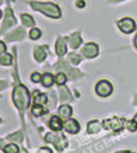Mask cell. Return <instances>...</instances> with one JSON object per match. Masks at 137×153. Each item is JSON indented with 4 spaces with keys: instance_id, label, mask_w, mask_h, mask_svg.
Wrapping results in <instances>:
<instances>
[{
    "instance_id": "cell-1",
    "label": "cell",
    "mask_w": 137,
    "mask_h": 153,
    "mask_svg": "<svg viewBox=\"0 0 137 153\" xmlns=\"http://www.w3.org/2000/svg\"><path fill=\"white\" fill-rule=\"evenodd\" d=\"M12 99L18 110H25L30 105V93L28 88L23 85H18L15 87L12 93Z\"/></svg>"
},
{
    "instance_id": "cell-2",
    "label": "cell",
    "mask_w": 137,
    "mask_h": 153,
    "mask_svg": "<svg viewBox=\"0 0 137 153\" xmlns=\"http://www.w3.org/2000/svg\"><path fill=\"white\" fill-rule=\"evenodd\" d=\"M30 5L32 6L34 10L40 11L43 15L51 17V18H59L61 16L60 9L59 6H57L55 4L52 3H40V1H31Z\"/></svg>"
},
{
    "instance_id": "cell-3",
    "label": "cell",
    "mask_w": 137,
    "mask_h": 153,
    "mask_svg": "<svg viewBox=\"0 0 137 153\" xmlns=\"http://www.w3.org/2000/svg\"><path fill=\"white\" fill-rule=\"evenodd\" d=\"M45 139H46L47 142H52V143L55 146V148L59 149V151L64 149V148L67 146V140H66L65 136H63V135H54V134L48 133Z\"/></svg>"
},
{
    "instance_id": "cell-4",
    "label": "cell",
    "mask_w": 137,
    "mask_h": 153,
    "mask_svg": "<svg viewBox=\"0 0 137 153\" xmlns=\"http://www.w3.org/2000/svg\"><path fill=\"white\" fill-rule=\"evenodd\" d=\"M95 91H96V94L97 95H100L102 98H106V97H108V95L112 94L113 87H112V85L108 81L102 80V81L97 82V85L95 87Z\"/></svg>"
},
{
    "instance_id": "cell-5",
    "label": "cell",
    "mask_w": 137,
    "mask_h": 153,
    "mask_svg": "<svg viewBox=\"0 0 137 153\" xmlns=\"http://www.w3.org/2000/svg\"><path fill=\"white\" fill-rule=\"evenodd\" d=\"M117 24H118L119 29L125 34H130V33L135 31V29H136V23H135V21L132 18H127V17L123 18Z\"/></svg>"
},
{
    "instance_id": "cell-6",
    "label": "cell",
    "mask_w": 137,
    "mask_h": 153,
    "mask_svg": "<svg viewBox=\"0 0 137 153\" xmlns=\"http://www.w3.org/2000/svg\"><path fill=\"white\" fill-rule=\"evenodd\" d=\"M123 120L122 118H118V117H113L111 120H105L104 121V127L106 129H113L116 131H120L123 129Z\"/></svg>"
},
{
    "instance_id": "cell-7",
    "label": "cell",
    "mask_w": 137,
    "mask_h": 153,
    "mask_svg": "<svg viewBox=\"0 0 137 153\" xmlns=\"http://www.w3.org/2000/svg\"><path fill=\"white\" fill-rule=\"evenodd\" d=\"M82 53L85 58H95L99 54V46L96 44L89 42L82 48Z\"/></svg>"
},
{
    "instance_id": "cell-8",
    "label": "cell",
    "mask_w": 137,
    "mask_h": 153,
    "mask_svg": "<svg viewBox=\"0 0 137 153\" xmlns=\"http://www.w3.org/2000/svg\"><path fill=\"white\" fill-rule=\"evenodd\" d=\"M64 129L67 131V133H70V134H77L81 129L80 127V123L78 121L74 120V118H68L67 121H65L64 123Z\"/></svg>"
},
{
    "instance_id": "cell-9",
    "label": "cell",
    "mask_w": 137,
    "mask_h": 153,
    "mask_svg": "<svg viewBox=\"0 0 137 153\" xmlns=\"http://www.w3.org/2000/svg\"><path fill=\"white\" fill-rule=\"evenodd\" d=\"M15 24H16V19L13 17L12 10L7 9L6 10V17H5V21H4V24H3V30H6V28H11Z\"/></svg>"
},
{
    "instance_id": "cell-10",
    "label": "cell",
    "mask_w": 137,
    "mask_h": 153,
    "mask_svg": "<svg viewBox=\"0 0 137 153\" xmlns=\"http://www.w3.org/2000/svg\"><path fill=\"white\" fill-rule=\"evenodd\" d=\"M49 128L54 131H60L63 128H64V124L61 122V120L58 117V116H53L51 120H49V123H48Z\"/></svg>"
},
{
    "instance_id": "cell-11",
    "label": "cell",
    "mask_w": 137,
    "mask_h": 153,
    "mask_svg": "<svg viewBox=\"0 0 137 153\" xmlns=\"http://www.w3.org/2000/svg\"><path fill=\"white\" fill-rule=\"evenodd\" d=\"M66 42H65V40L63 39V37H59V39L57 40V42H55V52H57V54L59 56V57H63L65 53H66Z\"/></svg>"
},
{
    "instance_id": "cell-12",
    "label": "cell",
    "mask_w": 137,
    "mask_h": 153,
    "mask_svg": "<svg viewBox=\"0 0 137 153\" xmlns=\"http://www.w3.org/2000/svg\"><path fill=\"white\" fill-rule=\"evenodd\" d=\"M58 113H59V116L63 117V118H68L72 114V108L71 106H68V105H61L58 110Z\"/></svg>"
},
{
    "instance_id": "cell-13",
    "label": "cell",
    "mask_w": 137,
    "mask_h": 153,
    "mask_svg": "<svg viewBox=\"0 0 137 153\" xmlns=\"http://www.w3.org/2000/svg\"><path fill=\"white\" fill-rule=\"evenodd\" d=\"M48 98L46 94L43 93H40L39 91H35L34 92V104H39V105H45L47 102Z\"/></svg>"
},
{
    "instance_id": "cell-14",
    "label": "cell",
    "mask_w": 137,
    "mask_h": 153,
    "mask_svg": "<svg viewBox=\"0 0 137 153\" xmlns=\"http://www.w3.org/2000/svg\"><path fill=\"white\" fill-rule=\"evenodd\" d=\"M41 83L43 85V87L48 88V87H52V85L54 83V77L53 75L49 74V72H46L42 75V79H41Z\"/></svg>"
},
{
    "instance_id": "cell-15",
    "label": "cell",
    "mask_w": 137,
    "mask_h": 153,
    "mask_svg": "<svg viewBox=\"0 0 137 153\" xmlns=\"http://www.w3.org/2000/svg\"><path fill=\"white\" fill-rule=\"evenodd\" d=\"M100 129H101V124H100L99 121H91V122L88 123L87 131H88L89 134H96V133L100 131Z\"/></svg>"
},
{
    "instance_id": "cell-16",
    "label": "cell",
    "mask_w": 137,
    "mask_h": 153,
    "mask_svg": "<svg viewBox=\"0 0 137 153\" xmlns=\"http://www.w3.org/2000/svg\"><path fill=\"white\" fill-rule=\"evenodd\" d=\"M25 35L23 29H17L15 31H12L11 34H7V40H21L23 39Z\"/></svg>"
},
{
    "instance_id": "cell-17",
    "label": "cell",
    "mask_w": 137,
    "mask_h": 153,
    "mask_svg": "<svg viewBox=\"0 0 137 153\" xmlns=\"http://www.w3.org/2000/svg\"><path fill=\"white\" fill-rule=\"evenodd\" d=\"M81 44H82V39H81L80 34L78 33L72 34L71 37H70V46H71V48H77Z\"/></svg>"
},
{
    "instance_id": "cell-18",
    "label": "cell",
    "mask_w": 137,
    "mask_h": 153,
    "mask_svg": "<svg viewBox=\"0 0 137 153\" xmlns=\"http://www.w3.org/2000/svg\"><path fill=\"white\" fill-rule=\"evenodd\" d=\"M34 56H35V59L38 62H43L46 58V51L45 47H36L35 51H34Z\"/></svg>"
},
{
    "instance_id": "cell-19",
    "label": "cell",
    "mask_w": 137,
    "mask_h": 153,
    "mask_svg": "<svg viewBox=\"0 0 137 153\" xmlns=\"http://www.w3.org/2000/svg\"><path fill=\"white\" fill-rule=\"evenodd\" d=\"M31 112H32V114H34V116L39 117V116H42V114H43V112H45V108H43V106H42V105H39V104H34V105H32V107H31Z\"/></svg>"
},
{
    "instance_id": "cell-20",
    "label": "cell",
    "mask_w": 137,
    "mask_h": 153,
    "mask_svg": "<svg viewBox=\"0 0 137 153\" xmlns=\"http://www.w3.org/2000/svg\"><path fill=\"white\" fill-rule=\"evenodd\" d=\"M22 22H23V24L25 27H32L34 24H35V21H34V18L30 15H27V13L22 15Z\"/></svg>"
},
{
    "instance_id": "cell-21",
    "label": "cell",
    "mask_w": 137,
    "mask_h": 153,
    "mask_svg": "<svg viewBox=\"0 0 137 153\" xmlns=\"http://www.w3.org/2000/svg\"><path fill=\"white\" fill-rule=\"evenodd\" d=\"M54 81H55V83H57L58 86H63V85L66 83L67 77H66V75H65V74L59 72V74H57V76L54 77Z\"/></svg>"
},
{
    "instance_id": "cell-22",
    "label": "cell",
    "mask_w": 137,
    "mask_h": 153,
    "mask_svg": "<svg viewBox=\"0 0 137 153\" xmlns=\"http://www.w3.org/2000/svg\"><path fill=\"white\" fill-rule=\"evenodd\" d=\"M29 37L31 40H39L41 37V30L39 28H32L29 33Z\"/></svg>"
},
{
    "instance_id": "cell-23",
    "label": "cell",
    "mask_w": 137,
    "mask_h": 153,
    "mask_svg": "<svg viewBox=\"0 0 137 153\" xmlns=\"http://www.w3.org/2000/svg\"><path fill=\"white\" fill-rule=\"evenodd\" d=\"M4 152L5 153H18L19 152V148L16 143H9L4 147Z\"/></svg>"
},
{
    "instance_id": "cell-24",
    "label": "cell",
    "mask_w": 137,
    "mask_h": 153,
    "mask_svg": "<svg viewBox=\"0 0 137 153\" xmlns=\"http://www.w3.org/2000/svg\"><path fill=\"white\" fill-rule=\"evenodd\" d=\"M11 63H12V56L9 53L1 56V58H0V64L1 65H10Z\"/></svg>"
},
{
    "instance_id": "cell-25",
    "label": "cell",
    "mask_w": 137,
    "mask_h": 153,
    "mask_svg": "<svg viewBox=\"0 0 137 153\" xmlns=\"http://www.w3.org/2000/svg\"><path fill=\"white\" fill-rule=\"evenodd\" d=\"M31 81L34 82V83H39V82H41V79H42V76L39 74V72H32L31 74Z\"/></svg>"
},
{
    "instance_id": "cell-26",
    "label": "cell",
    "mask_w": 137,
    "mask_h": 153,
    "mask_svg": "<svg viewBox=\"0 0 137 153\" xmlns=\"http://www.w3.org/2000/svg\"><path fill=\"white\" fill-rule=\"evenodd\" d=\"M68 58H70V60H71V63L72 64H78L80 62H81V57L78 56V54H76V53H71L70 56H68Z\"/></svg>"
},
{
    "instance_id": "cell-27",
    "label": "cell",
    "mask_w": 137,
    "mask_h": 153,
    "mask_svg": "<svg viewBox=\"0 0 137 153\" xmlns=\"http://www.w3.org/2000/svg\"><path fill=\"white\" fill-rule=\"evenodd\" d=\"M127 128H129L130 131H136V130H137V123L132 120V121L127 122Z\"/></svg>"
},
{
    "instance_id": "cell-28",
    "label": "cell",
    "mask_w": 137,
    "mask_h": 153,
    "mask_svg": "<svg viewBox=\"0 0 137 153\" xmlns=\"http://www.w3.org/2000/svg\"><path fill=\"white\" fill-rule=\"evenodd\" d=\"M60 94H61V100H63V101H65L66 99H67V100L70 99V94H68V92H67L66 89H61V91H60Z\"/></svg>"
},
{
    "instance_id": "cell-29",
    "label": "cell",
    "mask_w": 137,
    "mask_h": 153,
    "mask_svg": "<svg viewBox=\"0 0 137 153\" xmlns=\"http://www.w3.org/2000/svg\"><path fill=\"white\" fill-rule=\"evenodd\" d=\"M76 6L80 7V9H83L85 6V3H84V0H77L76 1Z\"/></svg>"
},
{
    "instance_id": "cell-30",
    "label": "cell",
    "mask_w": 137,
    "mask_h": 153,
    "mask_svg": "<svg viewBox=\"0 0 137 153\" xmlns=\"http://www.w3.org/2000/svg\"><path fill=\"white\" fill-rule=\"evenodd\" d=\"M5 51H6V46H5V44H4L3 41H0V56H1L3 53H5Z\"/></svg>"
},
{
    "instance_id": "cell-31",
    "label": "cell",
    "mask_w": 137,
    "mask_h": 153,
    "mask_svg": "<svg viewBox=\"0 0 137 153\" xmlns=\"http://www.w3.org/2000/svg\"><path fill=\"white\" fill-rule=\"evenodd\" d=\"M10 140H16V141H21L22 140V135H21V133L18 134V136H15V135H11L10 137H9Z\"/></svg>"
},
{
    "instance_id": "cell-32",
    "label": "cell",
    "mask_w": 137,
    "mask_h": 153,
    "mask_svg": "<svg viewBox=\"0 0 137 153\" xmlns=\"http://www.w3.org/2000/svg\"><path fill=\"white\" fill-rule=\"evenodd\" d=\"M39 153H52V152H51V149H49V148H46V147H43V148H40Z\"/></svg>"
},
{
    "instance_id": "cell-33",
    "label": "cell",
    "mask_w": 137,
    "mask_h": 153,
    "mask_svg": "<svg viewBox=\"0 0 137 153\" xmlns=\"http://www.w3.org/2000/svg\"><path fill=\"white\" fill-rule=\"evenodd\" d=\"M135 46L137 47V35H136V37H135Z\"/></svg>"
},
{
    "instance_id": "cell-34",
    "label": "cell",
    "mask_w": 137,
    "mask_h": 153,
    "mask_svg": "<svg viewBox=\"0 0 137 153\" xmlns=\"http://www.w3.org/2000/svg\"><path fill=\"white\" fill-rule=\"evenodd\" d=\"M133 121H135V122H136V123H137V114H136V116H135V117H133Z\"/></svg>"
},
{
    "instance_id": "cell-35",
    "label": "cell",
    "mask_w": 137,
    "mask_h": 153,
    "mask_svg": "<svg viewBox=\"0 0 137 153\" xmlns=\"http://www.w3.org/2000/svg\"><path fill=\"white\" fill-rule=\"evenodd\" d=\"M1 15H3V12H1V10H0V18H1Z\"/></svg>"
},
{
    "instance_id": "cell-36",
    "label": "cell",
    "mask_w": 137,
    "mask_h": 153,
    "mask_svg": "<svg viewBox=\"0 0 137 153\" xmlns=\"http://www.w3.org/2000/svg\"><path fill=\"white\" fill-rule=\"evenodd\" d=\"M135 104H136V105H137V98H136V99H135Z\"/></svg>"
},
{
    "instance_id": "cell-37",
    "label": "cell",
    "mask_w": 137,
    "mask_h": 153,
    "mask_svg": "<svg viewBox=\"0 0 137 153\" xmlns=\"http://www.w3.org/2000/svg\"><path fill=\"white\" fill-rule=\"evenodd\" d=\"M113 1H120V0H113Z\"/></svg>"
},
{
    "instance_id": "cell-38",
    "label": "cell",
    "mask_w": 137,
    "mask_h": 153,
    "mask_svg": "<svg viewBox=\"0 0 137 153\" xmlns=\"http://www.w3.org/2000/svg\"><path fill=\"white\" fill-rule=\"evenodd\" d=\"M0 123H1V120H0Z\"/></svg>"
}]
</instances>
